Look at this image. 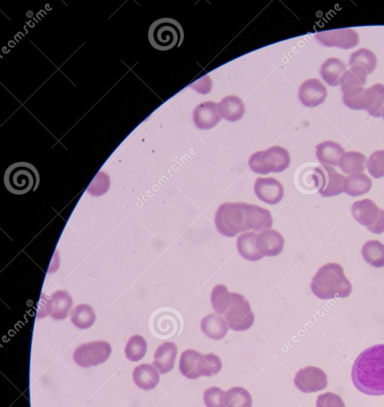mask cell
Wrapping results in <instances>:
<instances>
[{"instance_id":"cell-33","label":"cell","mask_w":384,"mask_h":407,"mask_svg":"<svg viewBox=\"0 0 384 407\" xmlns=\"http://www.w3.org/2000/svg\"><path fill=\"white\" fill-rule=\"evenodd\" d=\"M148 349L146 340L140 335L132 337L125 346V356L132 362H137L144 358Z\"/></svg>"},{"instance_id":"cell-29","label":"cell","mask_w":384,"mask_h":407,"mask_svg":"<svg viewBox=\"0 0 384 407\" xmlns=\"http://www.w3.org/2000/svg\"><path fill=\"white\" fill-rule=\"evenodd\" d=\"M362 256L366 262L376 268H384V244L379 240H369L362 246Z\"/></svg>"},{"instance_id":"cell-4","label":"cell","mask_w":384,"mask_h":407,"mask_svg":"<svg viewBox=\"0 0 384 407\" xmlns=\"http://www.w3.org/2000/svg\"><path fill=\"white\" fill-rule=\"evenodd\" d=\"M184 33L182 26L176 20L163 18L156 20L150 26L149 40L152 48L161 51L180 48Z\"/></svg>"},{"instance_id":"cell-20","label":"cell","mask_w":384,"mask_h":407,"mask_svg":"<svg viewBox=\"0 0 384 407\" xmlns=\"http://www.w3.org/2000/svg\"><path fill=\"white\" fill-rule=\"evenodd\" d=\"M343 102L348 108L353 110H368L370 102V89L363 87H352L342 89Z\"/></svg>"},{"instance_id":"cell-27","label":"cell","mask_w":384,"mask_h":407,"mask_svg":"<svg viewBox=\"0 0 384 407\" xmlns=\"http://www.w3.org/2000/svg\"><path fill=\"white\" fill-rule=\"evenodd\" d=\"M203 357V355L196 350L188 349L184 351L180 360V370L182 375L189 379L200 378L198 367H200Z\"/></svg>"},{"instance_id":"cell-38","label":"cell","mask_w":384,"mask_h":407,"mask_svg":"<svg viewBox=\"0 0 384 407\" xmlns=\"http://www.w3.org/2000/svg\"><path fill=\"white\" fill-rule=\"evenodd\" d=\"M226 393L217 386H213L204 391L203 401L206 407H227Z\"/></svg>"},{"instance_id":"cell-25","label":"cell","mask_w":384,"mask_h":407,"mask_svg":"<svg viewBox=\"0 0 384 407\" xmlns=\"http://www.w3.org/2000/svg\"><path fill=\"white\" fill-rule=\"evenodd\" d=\"M316 156L322 165L338 166L344 153L342 146L333 141H326L316 146Z\"/></svg>"},{"instance_id":"cell-5","label":"cell","mask_w":384,"mask_h":407,"mask_svg":"<svg viewBox=\"0 0 384 407\" xmlns=\"http://www.w3.org/2000/svg\"><path fill=\"white\" fill-rule=\"evenodd\" d=\"M41 182V177L35 165L19 162L6 169L4 184L13 195H23L31 190L36 191Z\"/></svg>"},{"instance_id":"cell-36","label":"cell","mask_w":384,"mask_h":407,"mask_svg":"<svg viewBox=\"0 0 384 407\" xmlns=\"http://www.w3.org/2000/svg\"><path fill=\"white\" fill-rule=\"evenodd\" d=\"M370 92V107L368 114L373 117H381V112L384 108V85L376 84L369 88Z\"/></svg>"},{"instance_id":"cell-17","label":"cell","mask_w":384,"mask_h":407,"mask_svg":"<svg viewBox=\"0 0 384 407\" xmlns=\"http://www.w3.org/2000/svg\"><path fill=\"white\" fill-rule=\"evenodd\" d=\"M72 305L73 300L69 293L63 291H58L53 293L50 299L46 301L43 318L50 315L57 321L64 320L68 317Z\"/></svg>"},{"instance_id":"cell-40","label":"cell","mask_w":384,"mask_h":407,"mask_svg":"<svg viewBox=\"0 0 384 407\" xmlns=\"http://www.w3.org/2000/svg\"><path fill=\"white\" fill-rule=\"evenodd\" d=\"M316 407H346L343 399L332 392L322 394L316 398Z\"/></svg>"},{"instance_id":"cell-12","label":"cell","mask_w":384,"mask_h":407,"mask_svg":"<svg viewBox=\"0 0 384 407\" xmlns=\"http://www.w3.org/2000/svg\"><path fill=\"white\" fill-rule=\"evenodd\" d=\"M317 41L326 48H338L348 50L359 44L358 34L353 29H337L319 33Z\"/></svg>"},{"instance_id":"cell-37","label":"cell","mask_w":384,"mask_h":407,"mask_svg":"<svg viewBox=\"0 0 384 407\" xmlns=\"http://www.w3.org/2000/svg\"><path fill=\"white\" fill-rule=\"evenodd\" d=\"M221 369V359L213 353H210V354L203 355L200 367H198V374L201 376L210 377L218 375Z\"/></svg>"},{"instance_id":"cell-21","label":"cell","mask_w":384,"mask_h":407,"mask_svg":"<svg viewBox=\"0 0 384 407\" xmlns=\"http://www.w3.org/2000/svg\"><path fill=\"white\" fill-rule=\"evenodd\" d=\"M201 329L205 335L214 340H222L228 332L227 322L217 313L204 317L201 322Z\"/></svg>"},{"instance_id":"cell-9","label":"cell","mask_w":384,"mask_h":407,"mask_svg":"<svg viewBox=\"0 0 384 407\" xmlns=\"http://www.w3.org/2000/svg\"><path fill=\"white\" fill-rule=\"evenodd\" d=\"M352 215L357 223L366 226L370 232L380 235L384 232V210L370 199L356 202Z\"/></svg>"},{"instance_id":"cell-10","label":"cell","mask_w":384,"mask_h":407,"mask_svg":"<svg viewBox=\"0 0 384 407\" xmlns=\"http://www.w3.org/2000/svg\"><path fill=\"white\" fill-rule=\"evenodd\" d=\"M110 344L107 342H95L78 347L73 355L75 363L82 368H90L107 362L111 355Z\"/></svg>"},{"instance_id":"cell-2","label":"cell","mask_w":384,"mask_h":407,"mask_svg":"<svg viewBox=\"0 0 384 407\" xmlns=\"http://www.w3.org/2000/svg\"><path fill=\"white\" fill-rule=\"evenodd\" d=\"M352 379L357 390L368 396H384V344L364 350L355 360Z\"/></svg>"},{"instance_id":"cell-35","label":"cell","mask_w":384,"mask_h":407,"mask_svg":"<svg viewBox=\"0 0 384 407\" xmlns=\"http://www.w3.org/2000/svg\"><path fill=\"white\" fill-rule=\"evenodd\" d=\"M367 72L363 69L353 66L344 73L341 79V89L352 87H363L367 82Z\"/></svg>"},{"instance_id":"cell-11","label":"cell","mask_w":384,"mask_h":407,"mask_svg":"<svg viewBox=\"0 0 384 407\" xmlns=\"http://www.w3.org/2000/svg\"><path fill=\"white\" fill-rule=\"evenodd\" d=\"M294 384L303 393L319 392L327 388L328 377L321 369L309 366L296 374Z\"/></svg>"},{"instance_id":"cell-39","label":"cell","mask_w":384,"mask_h":407,"mask_svg":"<svg viewBox=\"0 0 384 407\" xmlns=\"http://www.w3.org/2000/svg\"><path fill=\"white\" fill-rule=\"evenodd\" d=\"M367 168L370 175L378 179L384 177V151H375L367 162Z\"/></svg>"},{"instance_id":"cell-28","label":"cell","mask_w":384,"mask_h":407,"mask_svg":"<svg viewBox=\"0 0 384 407\" xmlns=\"http://www.w3.org/2000/svg\"><path fill=\"white\" fill-rule=\"evenodd\" d=\"M367 158L362 153L344 152L339 160V168L346 175L362 173L366 170Z\"/></svg>"},{"instance_id":"cell-31","label":"cell","mask_w":384,"mask_h":407,"mask_svg":"<svg viewBox=\"0 0 384 407\" xmlns=\"http://www.w3.org/2000/svg\"><path fill=\"white\" fill-rule=\"evenodd\" d=\"M210 302L217 315H225L231 302V293L227 286L222 284L215 286L211 291Z\"/></svg>"},{"instance_id":"cell-3","label":"cell","mask_w":384,"mask_h":407,"mask_svg":"<svg viewBox=\"0 0 384 407\" xmlns=\"http://www.w3.org/2000/svg\"><path fill=\"white\" fill-rule=\"evenodd\" d=\"M314 295L321 300L346 298L353 292L342 266L330 263L321 266L316 273L310 284Z\"/></svg>"},{"instance_id":"cell-1","label":"cell","mask_w":384,"mask_h":407,"mask_svg":"<svg viewBox=\"0 0 384 407\" xmlns=\"http://www.w3.org/2000/svg\"><path fill=\"white\" fill-rule=\"evenodd\" d=\"M273 217L269 210L244 202L224 203L215 212V224L221 235L235 237L238 233L271 229Z\"/></svg>"},{"instance_id":"cell-32","label":"cell","mask_w":384,"mask_h":407,"mask_svg":"<svg viewBox=\"0 0 384 407\" xmlns=\"http://www.w3.org/2000/svg\"><path fill=\"white\" fill-rule=\"evenodd\" d=\"M351 67L357 66L366 70L368 75L372 73L376 67L377 58L375 53L368 49H361L351 55L349 60Z\"/></svg>"},{"instance_id":"cell-18","label":"cell","mask_w":384,"mask_h":407,"mask_svg":"<svg viewBox=\"0 0 384 407\" xmlns=\"http://www.w3.org/2000/svg\"><path fill=\"white\" fill-rule=\"evenodd\" d=\"M177 346L174 342H164L158 347L152 363L162 375L174 369L177 356Z\"/></svg>"},{"instance_id":"cell-14","label":"cell","mask_w":384,"mask_h":407,"mask_svg":"<svg viewBox=\"0 0 384 407\" xmlns=\"http://www.w3.org/2000/svg\"><path fill=\"white\" fill-rule=\"evenodd\" d=\"M326 87L319 79H309L300 87L299 97L302 104L308 108H315L326 101Z\"/></svg>"},{"instance_id":"cell-24","label":"cell","mask_w":384,"mask_h":407,"mask_svg":"<svg viewBox=\"0 0 384 407\" xmlns=\"http://www.w3.org/2000/svg\"><path fill=\"white\" fill-rule=\"evenodd\" d=\"M347 71L346 65L341 60L331 58L326 60L321 66V75L329 85L338 86L341 79Z\"/></svg>"},{"instance_id":"cell-23","label":"cell","mask_w":384,"mask_h":407,"mask_svg":"<svg viewBox=\"0 0 384 407\" xmlns=\"http://www.w3.org/2000/svg\"><path fill=\"white\" fill-rule=\"evenodd\" d=\"M218 111L224 119L229 122H236L242 118L245 106L240 98L228 96L223 98L218 104Z\"/></svg>"},{"instance_id":"cell-19","label":"cell","mask_w":384,"mask_h":407,"mask_svg":"<svg viewBox=\"0 0 384 407\" xmlns=\"http://www.w3.org/2000/svg\"><path fill=\"white\" fill-rule=\"evenodd\" d=\"M132 378L138 388L144 391L155 389L160 382V374L154 366L148 364L136 367Z\"/></svg>"},{"instance_id":"cell-15","label":"cell","mask_w":384,"mask_h":407,"mask_svg":"<svg viewBox=\"0 0 384 407\" xmlns=\"http://www.w3.org/2000/svg\"><path fill=\"white\" fill-rule=\"evenodd\" d=\"M284 245V237L274 229L260 232L256 239L257 249L263 257H274L281 254Z\"/></svg>"},{"instance_id":"cell-6","label":"cell","mask_w":384,"mask_h":407,"mask_svg":"<svg viewBox=\"0 0 384 407\" xmlns=\"http://www.w3.org/2000/svg\"><path fill=\"white\" fill-rule=\"evenodd\" d=\"M291 163L289 151L282 146H272L264 151L253 153L249 159L251 170L258 175H267L270 173H282Z\"/></svg>"},{"instance_id":"cell-22","label":"cell","mask_w":384,"mask_h":407,"mask_svg":"<svg viewBox=\"0 0 384 407\" xmlns=\"http://www.w3.org/2000/svg\"><path fill=\"white\" fill-rule=\"evenodd\" d=\"M372 179L366 173H353L344 180L343 192L351 197H359L367 195L372 190Z\"/></svg>"},{"instance_id":"cell-41","label":"cell","mask_w":384,"mask_h":407,"mask_svg":"<svg viewBox=\"0 0 384 407\" xmlns=\"http://www.w3.org/2000/svg\"><path fill=\"white\" fill-rule=\"evenodd\" d=\"M381 116H382V117L383 118V119H384V108H383V110H382Z\"/></svg>"},{"instance_id":"cell-7","label":"cell","mask_w":384,"mask_h":407,"mask_svg":"<svg viewBox=\"0 0 384 407\" xmlns=\"http://www.w3.org/2000/svg\"><path fill=\"white\" fill-rule=\"evenodd\" d=\"M225 318L230 330L247 331L253 326L255 315L246 298L238 293H231V302Z\"/></svg>"},{"instance_id":"cell-30","label":"cell","mask_w":384,"mask_h":407,"mask_svg":"<svg viewBox=\"0 0 384 407\" xmlns=\"http://www.w3.org/2000/svg\"><path fill=\"white\" fill-rule=\"evenodd\" d=\"M70 320L77 328L86 330L90 328L96 321L95 310L89 305H79L72 310Z\"/></svg>"},{"instance_id":"cell-26","label":"cell","mask_w":384,"mask_h":407,"mask_svg":"<svg viewBox=\"0 0 384 407\" xmlns=\"http://www.w3.org/2000/svg\"><path fill=\"white\" fill-rule=\"evenodd\" d=\"M257 233L255 232L243 233L238 237L237 249L240 255L251 262H256L264 257L258 252L256 246Z\"/></svg>"},{"instance_id":"cell-16","label":"cell","mask_w":384,"mask_h":407,"mask_svg":"<svg viewBox=\"0 0 384 407\" xmlns=\"http://www.w3.org/2000/svg\"><path fill=\"white\" fill-rule=\"evenodd\" d=\"M193 121L196 128L201 130L206 131L215 128L221 121L218 104L207 102L197 105L193 112Z\"/></svg>"},{"instance_id":"cell-8","label":"cell","mask_w":384,"mask_h":407,"mask_svg":"<svg viewBox=\"0 0 384 407\" xmlns=\"http://www.w3.org/2000/svg\"><path fill=\"white\" fill-rule=\"evenodd\" d=\"M311 181L324 197L338 196L343 192L346 177L341 175L332 166L321 165L313 169Z\"/></svg>"},{"instance_id":"cell-34","label":"cell","mask_w":384,"mask_h":407,"mask_svg":"<svg viewBox=\"0 0 384 407\" xmlns=\"http://www.w3.org/2000/svg\"><path fill=\"white\" fill-rule=\"evenodd\" d=\"M252 404L250 393L240 386H235L226 393L227 407H252Z\"/></svg>"},{"instance_id":"cell-13","label":"cell","mask_w":384,"mask_h":407,"mask_svg":"<svg viewBox=\"0 0 384 407\" xmlns=\"http://www.w3.org/2000/svg\"><path fill=\"white\" fill-rule=\"evenodd\" d=\"M254 188L257 198L268 205H275L284 198V187L274 178H258Z\"/></svg>"}]
</instances>
